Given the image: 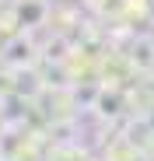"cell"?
Segmentation results:
<instances>
[{
	"mask_svg": "<svg viewBox=\"0 0 154 161\" xmlns=\"http://www.w3.org/2000/svg\"><path fill=\"white\" fill-rule=\"evenodd\" d=\"M18 18H21L25 25H39V21L46 18V4H39V0H32V4H21Z\"/></svg>",
	"mask_w": 154,
	"mask_h": 161,
	"instance_id": "1",
	"label": "cell"
},
{
	"mask_svg": "<svg viewBox=\"0 0 154 161\" xmlns=\"http://www.w3.org/2000/svg\"><path fill=\"white\" fill-rule=\"evenodd\" d=\"M133 63H140V67L154 63V46H151V42H140V46L133 49Z\"/></svg>",
	"mask_w": 154,
	"mask_h": 161,
	"instance_id": "2",
	"label": "cell"
},
{
	"mask_svg": "<svg viewBox=\"0 0 154 161\" xmlns=\"http://www.w3.org/2000/svg\"><path fill=\"white\" fill-rule=\"evenodd\" d=\"M11 60H14V63H21V60L28 63V60H32V42H21V39H18V42L11 46Z\"/></svg>",
	"mask_w": 154,
	"mask_h": 161,
	"instance_id": "3",
	"label": "cell"
},
{
	"mask_svg": "<svg viewBox=\"0 0 154 161\" xmlns=\"http://www.w3.org/2000/svg\"><path fill=\"white\" fill-rule=\"evenodd\" d=\"M147 126H151V130H154V112H151V119H147Z\"/></svg>",
	"mask_w": 154,
	"mask_h": 161,
	"instance_id": "4",
	"label": "cell"
}]
</instances>
